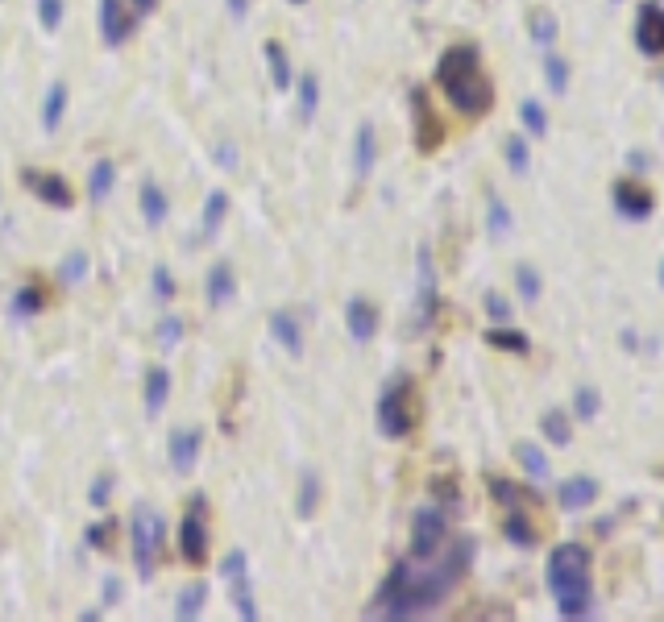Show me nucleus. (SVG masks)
Returning a JSON list of instances; mask_svg holds the SVG:
<instances>
[{
  "label": "nucleus",
  "instance_id": "72a5a7b5",
  "mask_svg": "<svg viewBox=\"0 0 664 622\" xmlns=\"http://www.w3.org/2000/svg\"><path fill=\"white\" fill-rule=\"evenodd\" d=\"M540 428H544L548 444H557V448H569V440H573V428H569L565 411H548V415L540 419Z\"/></svg>",
  "mask_w": 664,
  "mask_h": 622
},
{
  "label": "nucleus",
  "instance_id": "f3484780",
  "mask_svg": "<svg viewBox=\"0 0 664 622\" xmlns=\"http://www.w3.org/2000/svg\"><path fill=\"white\" fill-rule=\"evenodd\" d=\"M374 162H378V133H374L370 121H362V125H357V141H353V175L370 179Z\"/></svg>",
  "mask_w": 664,
  "mask_h": 622
},
{
  "label": "nucleus",
  "instance_id": "79ce46f5",
  "mask_svg": "<svg viewBox=\"0 0 664 622\" xmlns=\"http://www.w3.org/2000/svg\"><path fill=\"white\" fill-rule=\"evenodd\" d=\"M598 407H602L598 390H594V386H581V390H577V399H573V411H577V419H594V415H598Z\"/></svg>",
  "mask_w": 664,
  "mask_h": 622
},
{
  "label": "nucleus",
  "instance_id": "2f4dec72",
  "mask_svg": "<svg viewBox=\"0 0 664 622\" xmlns=\"http://www.w3.org/2000/svg\"><path fill=\"white\" fill-rule=\"evenodd\" d=\"M486 345L503 349V353H528V349H532L528 336L515 332V328H490V332H486Z\"/></svg>",
  "mask_w": 664,
  "mask_h": 622
},
{
  "label": "nucleus",
  "instance_id": "6ab92c4d",
  "mask_svg": "<svg viewBox=\"0 0 664 622\" xmlns=\"http://www.w3.org/2000/svg\"><path fill=\"white\" fill-rule=\"evenodd\" d=\"M204 295H208V307H212V311H220L225 303H233V295H237V278H233V270H229L225 262H216V266L208 270Z\"/></svg>",
  "mask_w": 664,
  "mask_h": 622
},
{
  "label": "nucleus",
  "instance_id": "3c124183",
  "mask_svg": "<svg viewBox=\"0 0 664 622\" xmlns=\"http://www.w3.org/2000/svg\"><path fill=\"white\" fill-rule=\"evenodd\" d=\"M154 295H158L162 303H171V299H175V278H171V270H166V266L154 270Z\"/></svg>",
  "mask_w": 664,
  "mask_h": 622
},
{
  "label": "nucleus",
  "instance_id": "4be33fe9",
  "mask_svg": "<svg viewBox=\"0 0 664 622\" xmlns=\"http://www.w3.org/2000/svg\"><path fill=\"white\" fill-rule=\"evenodd\" d=\"M63 117H67V83L54 79L50 88H46V104H42V129L54 133V129L63 125Z\"/></svg>",
  "mask_w": 664,
  "mask_h": 622
},
{
  "label": "nucleus",
  "instance_id": "ea45409f",
  "mask_svg": "<svg viewBox=\"0 0 664 622\" xmlns=\"http://www.w3.org/2000/svg\"><path fill=\"white\" fill-rule=\"evenodd\" d=\"M515 287H519L523 303H536L540 291H544V287H540V274H536L532 266H519V270H515Z\"/></svg>",
  "mask_w": 664,
  "mask_h": 622
},
{
  "label": "nucleus",
  "instance_id": "5fc2aeb1",
  "mask_svg": "<svg viewBox=\"0 0 664 622\" xmlns=\"http://www.w3.org/2000/svg\"><path fill=\"white\" fill-rule=\"evenodd\" d=\"M121 598V585H117V577H108L104 581V602H117Z\"/></svg>",
  "mask_w": 664,
  "mask_h": 622
},
{
  "label": "nucleus",
  "instance_id": "7c9ffc66",
  "mask_svg": "<svg viewBox=\"0 0 664 622\" xmlns=\"http://www.w3.org/2000/svg\"><path fill=\"white\" fill-rule=\"evenodd\" d=\"M13 311H17V316H38V311H46L42 282H25V287L13 295Z\"/></svg>",
  "mask_w": 664,
  "mask_h": 622
},
{
  "label": "nucleus",
  "instance_id": "1a4fd4ad",
  "mask_svg": "<svg viewBox=\"0 0 664 622\" xmlns=\"http://www.w3.org/2000/svg\"><path fill=\"white\" fill-rule=\"evenodd\" d=\"M220 577L229 581V589H233V606H237V614L245 618V622H258V606H254V598H249V560H245V552L241 548H233L225 560H220Z\"/></svg>",
  "mask_w": 664,
  "mask_h": 622
},
{
  "label": "nucleus",
  "instance_id": "c85d7f7f",
  "mask_svg": "<svg viewBox=\"0 0 664 622\" xmlns=\"http://www.w3.org/2000/svg\"><path fill=\"white\" fill-rule=\"evenodd\" d=\"M204 602H208V585L204 581H191L183 593H179V602H175V618H200V610H204Z\"/></svg>",
  "mask_w": 664,
  "mask_h": 622
},
{
  "label": "nucleus",
  "instance_id": "a18cd8bd",
  "mask_svg": "<svg viewBox=\"0 0 664 622\" xmlns=\"http://www.w3.org/2000/svg\"><path fill=\"white\" fill-rule=\"evenodd\" d=\"M38 21H42V30H59L63 25V0H38Z\"/></svg>",
  "mask_w": 664,
  "mask_h": 622
},
{
  "label": "nucleus",
  "instance_id": "a211bd4d",
  "mask_svg": "<svg viewBox=\"0 0 664 622\" xmlns=\"http://www.w3.org/2000/svg\"><path fill=\"white\" fill-rule=\"evenodd\" d=\"M270 336L279 341L291 357H303V328L295 311H270Z\"/></svg>",
  "mask_w": 664,
  "mask_h": 622
},
{
  "label": "nucleus",
  "instance_id": "09e8293b",
  "mask_svg": "<svg viewBox=\"0 0 664 622\" xmlns=\"http://www.w3.org/2000/svg\"><path fill=\"white\" fill-rule=\"evenodd\" d=\"M108 494H113V473H100L96 482H92V490H88V502L96 506V511H104V506H108Z\"/></svg>",
  "mask_w": 664,
  "mask_h": 622
},
{
  "label": "nucleus",
  "instance_id": "6e6552de",
  "mask_svg": "<svg viewBox=\"0 0 664 622\" xmlns=\"http://www.w3.org/2000/svg\"><path fill=\"white\" fill-rule=\"evenodd\" d=\"M436 307H440V295H436V266H432V249L420 245L415 249V328H432L436 320Z\"/></svg>",
  "mask_w": 664,
  "mask_h": 622
},
{
  "label": "nucleus",
  "instance_id": "f704fd0d",
  "mask_svg": "<svg viewBox=\"0 0 664 622\" xmlns=\"http://www.w3.org/2000/svg\"><path fill=\"white\" fill-rule=\"evenodd\" d=\"M528 30H532V42H536V46H552V42H557V17H552L548 9H536V13L528 17Z\"/></svg>",
  "mask_w": 664,
  "mask_h": 622
},
{
  "label": "nucleus",
  "instance_id": "cd10ccee",
  "mask_svg": "<svg viewBox=\"0 0 664 622\" xmlns=\"http://www.w3.org/2000/svg\"><path fill=\"white\" fill-rule=\"evenodd\" d=\"M113 183H117V166L108 162V158H100L96 166H92V175H88V200H108V191H113Z\"/></svg>",
  "mask_w": 664,
  "mask_h": 622
},
{
  "label": "nucleus",
  "instance_id": "393cba45",
  "mask_svg": "<svg viewBox=\"0 0 664 622\" xmlns=\"http://www.w3.org/2000/svg\"><path fill=\"white\" fill-rule=\"evenodd\" d=\"M503 535H507L515 548H536V527L528 523V515H523V506H511V511H507Z\"/></svg>",
  "mask_w": 664,
  "mask_h": 622
},
{
  "label": "nucleus",
  "instance_id": "473e14b6",
  "mask_svg": "<svg viewBox=\"0 0 664 622\" xmlns=\"http://www.w3.org/2000/svg\"><path fill=\"white\" fill-rule=\"evenodd\" d=\"M295 506H299V515H303V519H312V515H316V506H320V477H316L312 469L299 477V502H295Z\"/></svg>",
  "mask_w": 664,
  "mask_h": 622
},
{
  "label": "nucleus",
  "instance_id": "f257e3e1",
  "mask_svg": "<svg viewBox=\"0 0 664 622\" xmlns=\"http://www.w3.org/2000/svg\"><path fill=\"white\" fill-rule=\"evenodd\" d=\"M469 560H474V540H445L436 556L428 560H399L391 577L382 581L374 606L366 610V618H391V622H403V618H420L428 610H436L440 602L449 598L457 589V581L465 577Z\"/></svg>",
  "mask_w": 664,
  "mask_h": 622
},
{
  "label": "nucleus",
  "instance_id": "aec40b11",
  "mask_svg": "<svg viewBox=\"0 0 664 622\" xmlns=\"http://www.w3.org/2000/svg\"><path fill=\"white\" fill-rule=\"evenodd\" d=\"M594 498H598L594 477H569V482L561 486V506H565V511H586Z\"/></svg>",
  "mask_w": 664,
  "mask_h": 622
},
{
  "label": "nucleus",
  "instance_id": "49530a36",
  "mask_svg": "<svg viewBox=\"0 0 664 622\" xmlns=\"http://www.w3.org/2000/svg\"><path fill=\"white\" fill-rule=\"evenodd\" d=\"M432 498H436L440 506H457V502H461V490H457L453 477H432Z\"/></svg>",
  "mask_w": 664,
  "mask_h": 622
},
{
  "label": "nucleus",
  "instance_id": "4468645a",
  "mask_svg": "<svg viewBox=\"0 0 664 622\" xmlns=\"http://www.w3.org/2000/svg\"><path fill=\"white\" fill-rule=\"evenodd\" d=\"M615 208L627 220H648L652 208H656V200H652L648 187H640L635 179H623V183H615Z\"/></svg>",
  "mask_w": 664,
  "mask_h": 622
},
{
  "label": "nucleus",
  "instance_id": "c756f323",
  "mask_svg": "<svg viewBox=\"0 0 664 622\" xmlns=\"http://www.w3.org/2000/svg\"><path fill=\"white\" fill-rule=\"evenodd\" d=\"M225 212H229V195H225V191H208L200 233H204V237H216V229H220V220H225Z\"/></svg>",
  "mask_w": 664,
  "mask_h": 622
},
{
  "label": "nucleus",
  "instance_id": "39448f33",
  "mask_svg": "<svg viewBox=\"0 0 664 622\" xmlns=\"http://www.w3.org/2000/svg\"><path fill=\"white\" fill-rule=\"evenodd\" d=\"M133 564H137V577L150 581L154 569H158V552H162V535H166V523L158 511H150V506H137L133 511Z\"/></svg>",
  "mask_w": 664,
  "mask_h": 622
},
{
  "label": "nucleus",
  "instance_id": "de8ad7c7",
  "mask_svg": "<svg viewBox=\"0 0 664 622\" xmlns=\"http://www.w3.org/2000/svg\"><path fill=\"white\" fill-rule=\"evenodd\" d=\"M113 531H117V519L92 523V527H88V544H92L96 552H108V548H113V544H108V540H113Z\"/></svg>",
  "mask_w": 664,
  "mask_h": 622
},
{
  "label": "nucleus",
  "instance_id": "13d9d810",
  "mask_svg": "<svg viewBox=\"0 0 664 622\" xmlns=\"http://www.w3.org/2000/svg\"><path fill=\"white\" fill-rule=\"evenodd\" d=\"M660 287H664V262H660Z\"/></svg>",
  "mask_w": 664,
  "mask_h": 622
},
{
  "label": "nucleus",
  "instance_id": "c9c22d12",
  "mask_svg": "<svg viewBox=\"0 0 664 622\" xmlns=\"http://www.w3.org/2000/svg\"><path fill=\"white\" fill-rule=\"evenodd\" d=\"M490 494L498 498V502H503L507 506V511H511V506H523V502H536V494H528V490H519V486H511L507 482V477H490Z\"/></svg>",
  "mask_w": 664,
  "mask_h": 622
},
{
  "label": "nucleus",
  "instance_id": "f03ea898",
  "mask_svg": "<svg viewBox=\"0 0 664 622\" xmlns=\"http://www.w3.org/2000/svg\"><path fill=\"white\" fill-rule=\"evenodd\" d=\"M436 83H440V92L449 96V104L457 112H465V117H482V112H490V104H494V83L482 71L478 46H469V42L449 46L445 54H440Z\"/></svg>",
  "mask_w": 664,
  "mask_h": 622
},
{
  "label": "nucleus",
  "instance_id": "4c0bfd02",
  "mask_svg": "<svg viewBox=\"0 0 664 622\" xmlns=\"http://www.w3.org/2000/svg\"><path fill=\"white\" fill-rule=\"evenodd\" d=\"M544 75H548V88L557 92V96H565V88H569V63L561 59V54H552V50H548V59H544Z\"/></svg>",
  "mask_w": 664,
  "mask_h": 622
},
{
  "label": "nucleus",
  "instance_id": "4d7b16f0",
  "mask_svg": "<svg viewBox=\"0 0 664 622\" xmlns=\"http://www.w3.org/2000/svg\"><path fill=\"white\" fill-rule=\"evenodd\" d=\"M287 5H308V0H287Z\"/></svg>",
  "mask_w": 664,
  "mask_h": 622
},
{
  "label": "nucleus",
  "instance_id": "7ed1b4c3",
  "mask_svg": "<svg viewBox=\"0 0 664 622\" xmlns=\"http://www.w3.org/2000/svg\"><path fill=\"white\" fill-rule=\"evenodd\" d=\"M548 589L557 598V614L577 622L594 614V585H590V548L561 544L548 556Z\"/></svg>",
  "mask_w": 664,
  "mask_h": 622
},
{
  "label": "nucleus",
  "instance_id": "5701e85b",
  "mask_svg": "<svg viewBox=\"0 0 664 622\" xmlns=\"http://www.w3.org/2000/svg\"><path fill=\"white\" fill-rule=\"evenodd\" d=\"M142 399H146V415H162L166 399H171V374H166L162 365L146 374V390H142Z\"/></svg>",
  "mask_w": 664,
  "mask_h": 622
},
{
  "label": "nucleus",
  "instance_id": "8fccbe9b",
  "mask_svg": "<svg viewBox=\"0 0 664 622\" xmlns=\"http://www.w3.org/2000/svg\"><path fill=\"white\" fill-rule=\"evenodd\" d=\"M486 316L498 320V324H507V320H511V303L498 295V291H486Z\"/></svg>",
  "mask_w": 664,
  "mask_h": 622
},
{
  "label": "nucleus",
  "instance_id": "ddd939ff",
  "mask_svg": "<svg viewBox=\"0 0 664 622\" xmlns=\"http://www.w3.org/2000/svg\"><path fill=\"white\" fill-rule=\"evenodd\" d=\"M137 30V13L129 9V0H100V34L108 46H121Z\"/></svg>",
  "mask_w": 664,
  "mask_h": 622
},
{
  "label": "nucleus",
  "instance_id": "9d476101",
  "mask_svg": "<svg viewBox=\"0 0 664 622\" xmlns=\"http://www.w3.org/2000/svg\"><path fill=\"white\" fill-rule=\"evenodd\" d=\"M411 121H415V150L436 154L440 141H445V125H440V117L432 112V104L420 88H411Z\"/></svg>",
  "mask_w": 664,
  "mask_h": 622
},
{
  "label": "nucleus",
  "instance_id": "9b49d317",
  "mask_svg": "<svg viewBox=\"0 0 664 622\" xmlns=\"http://www.w3.org/2000/svg\"><path fill=\"white\" fill-rule=\"evenodd\" d=\"M21 183L30 187L42 204H50V208H59V212L75 208V191H71V183H67L63 175H50V171H21Z\"/></svg>",
  "mask_w": 664,
  "mask_h": 622
},
{
  "label": "nucleus",
  "instance_id": "423d86ee",
  "mask_svg": "<svg viewBox=\"0 0 664 622\" xmlns=\"http://www.w3.org/2000/svg\"><path fill=\"white\" fill-rule=\"evenodd\" d=\"M208 552H212V535H208V498L196 494L187 506V515L179 523V556L191 564V569H200L208 564Z\"/></svg>",
  "mask_w": 664,
  "mask_h": 622
},
{
  "label": "nucleus",
  "instance_id": "b1692460",
  "mask_svg": "<svg viewBox=\"0 0 664 622\" xmlns=\"http://www.w3.org/2000/svg\"><path fill=\"white\" fill-rule=\"evenodd\" d=\"M266 63H270V83H274V88H279V92H287L291 88V59H287V46L279 42V38H270L266 42Z\"/></svg>",
  "mask_w": 664,
  "mask_h": 622
},
{
  "label": "nucleus",
  "instance_id": "412c9836",
  "mask_svg": "<svg viewBox=\"0 0 664 622\" xmlns=\"http://www.w3.org/2000/svg\"><path fill=\"white\" fill-rule=\"evenodd\" d=\"M137 204H142V216L150 229H158V224L166 220V212H171V200H166V191L158 183H142V191H137Z\"/></svg>",
  "mask_w": 664,
  "mask_h": 622
},
{
  "label": "nucleus",
  "instance_id": "603ef678",
  "mask_svg": "<svg viewBox=\"0 0 664 622\" xmlns=\"http://www.w3.org/2000/svg\"><path fill=\"white\" fill-rule=\"evenodd\" d=\"M212 158H216V166H225V171H237V150L229 146V141H220V146L212 150Z\"/></svg>",
  "mask_w": 664,
  "mask_h": 622
},
{
  "label": "nucleus",
  "instance_id": "864d4df0",
  "mask_svg": "<svg viewBox=\"0 0 664 622\" xmlns=\"http://www.w3.org/2000/svg\"><path fill=\"white\" fill-rule=\"evenodd\" d=\"M129 9H133L137 17H146V13H154V9H158V0H129Z\"/></svg>",
  "mask_w": 664,
  "mask_h": 622
},
{
  "label": "nucleus",
  "instance_id": "f8f14e48",
  "mask_svg": "<svg viewBox=\"0 0 664 622\" xmlns=\"http://www.w3.org/2000/svg\"><path fill=\"white\" fill-rule=\"evenodd\" d=\"M635 46L648 59H660L664 54V9L656 0L652 5H640V13H635Z\"/></svg>",
  "mask_w": 664,
  "mask_h": 622
},
{
  "label": "nucleus",
  "instance_id": "0eeeda50",
  "mask_svg": "<svg viewBox=\"0 0 664 622\" xmlns=\"http://www.w3.org/2000/svg\"><path fill=\"white\" fill-rule=\"evenodd\" d=\"M445 540H449V519L440 506H424V511L411 515V556L415 560L436 556L445 548Z\"/></svg>",
  "mask_w": 664,
  "mask_h": 622
},
{
  "label": "nucleus",
  "instance_id": "a19ab883",
  "mask_svg": "<svg viewBox=\"0 0 664 622\" xmlns=\"http://www.w3.org/2000/svg\"><path fill=\"white\" fill-rule=\"evenodd\" d=\"M179 341H183V320L179 316H162L158 320V345L171 353V349H179Z\"/></svg>",
  "mask_w": 664,
  "mask_h": 622
},
{
  "label": "nucleus",
  "instance_id": "e433bc0d",
  "mask_svg": "<svg viewBox=\"0 0 664 622\" xmlns=\"http://www.w3.org/2000/svg\"><path fill=\"white\" fill-rule=\"evenodd\" d=\"M519 121H523V129H528L532 137H544V133H548V112H544L536 100H523V104H519Z\"/></svg>",
  "mask_w": 664,
  "mask_h": 622
},
{
  "label": "nucleus",
  "instance_id": "052dcab7",
  "mask_svg": "<svg viewBox=\"0 0 664 622\" xmlns=\"http://www.w3.org/2000/svg\"><path fill=\"white\" fill-rule=\"evenodd\" d=\"M656 5H660V9H664V0H656Z\"/></svg>",
  "mask_w": 664,
  "mask_h": 622
},
{
  "label": "nucleus",
  "instance_id": "bf43d9fd",
  "mask_svg": "<svg viewBox=\"0 0 664 622\" xmlns=\"http://www.w3.org/2000/svg\"><path fill=\"white\" fill-rule=\"evenodd\" d=\"M611 5H623V0H611Z\"/></svg>",
  "mask_w": 664,
  "mask_h": 622
},
{
  "label": "nucleus",
  "instance_id": "37998d69",
  "mask_svg": "<svg viewBox=\"0 0 664 622\" xmlns=\"http://www.w3.org/2000/svg\"><path fill=\"white\" fill-rule=\"evenodd\" d=\"M490 233L494 237H507L511 233V212H507V204L498 200V195H490Z\"/></svg>",
  "mask_w": 664,
  "mask_h": 622
},
{
  "label": "nucleus",
  "instance_id": "6e6d98bb",
  "mask_svg": "<svg viewBox=\"0 0 664 622\" xmlns=\"http://www.w3.org/2000/svg\"><path fill=\"white\" fill-rule=\"evenodd\" d=\"M225 5H229V13H233L237 21H241V17L249 13V0H225Z\"/></svg>",
  "mask_w": 664,
  "mask_h": 622
},
{
  "label": "nucleus",
  "instance_id": "dca6fc26",
  "mask_svg": "<svg viewBox=\"0 0 664 622\" xmlns=\"http://www.w3.org/2000/svg\"><path fill=\"white\" fill-rule=\"evenodd\" d=\"M166 457H171V469L179 477H187L191 469H196V457H200V432H171V440H166Z\"/></svg>",
  "mask_w": 664,
  "mask_h": 622
},
{
  "label": "nucleus",
  "instance_id": "2eb2a0df",
  "mask_svg": "<svg viewBox=\"0 0 664 622\" xmlns=\"http://www.w3.org/2000/svg\"><path fill=\"white\" fill-rule=\"evenodd\" d=\"M345 328L357 345H370L374 336H378V307L366 303V299H349L345 307Z\"/></svg>",
  "mask_w": 664,
  "mask_h": 622
},
{
  "label": "nucleus",
  "instance_id": "bb28decb",
  "mask_svg": "<svg viewBox=\"0 0 664 622\" xmlns=\"http://www.w3.org/2000/svg\"><path fill=\"white\" fill-rule=\"evenodd\" d=\"M295 88H299V117L303 121H316V112H320V75H299L295 79Z\"/></svg>",
  "mask_w": 664,
  "mask_h": 622
},
{
  "label": "nucleus",
  "instance_id": "58836bf2",
  "mask_svg": "<svg viewBox=\"0 0 664 622\" xmlns=\"http://www.w3.org/2000/svg\"><path fill=\"white\" fill-rule=\"evenodd\" d=\"M503 154H507V166H511L515 175H528V166H532V150H528V141H523V137H507Z\"/></svg>",
  "mask_w": 664,
  "mask_h": 622
},
{
  "label": "nucleus",
  "instance_id": "c03bdc74",
  "mask_svg": "<svg viewBox=\"0 0 664 622\" xmlns=\"http://www.w3.org/2000/svg\"><path fill=\"white\" fill-rule=\"evenodd\" d=\"M83 278H88V253L75 249L71 258L63 262V282H67V287H75V282H83Z\"/></svg>",
  "mask_w": 664,
  "mask_h": 622
},
{
  "label": "nucleus",
  "instance_id": "a878e982",
  "mask_svg": "<svg viewBox=\"0 0 664 622\" xmlns=\"http://www.w3.org/2000/svg\"><path fill=\"white\" fill-rule=\"evenodd\" d=\"M515 461L523 465V473H528L532 482H544V477H548V457L540 452V444L519 440V444H515Z\"/></svg>",
  "mask_w": 664,
  "mask_h": 622
},
{
  "label": "nucleus",
  "instance_id": "20e7f679",
  "mask_svg": "<svg viewBox=\"0 0 664 622\" xmlns=\"http://www.w3.org/2000/svg\"><path fill=\"white\" fill-rule=\"evenodd\" d=\"M415 419H420V399H415V382L407 374H399L391 386L382 390L378 399V432L391 436V440H403L411 436Z\"/></svg>",
  "mask_w": 664,
  "mask_h": 622
}]
</instances>
